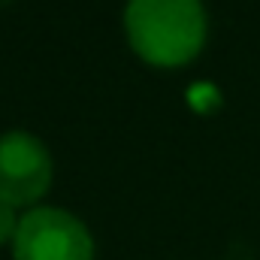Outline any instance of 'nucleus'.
<instances>
[{
  "label": "nucleus",
  "instance_id": "1",
  "mask_svg": "<svg viewBox=\"0 0 260 260\" xmlns=\"http://www.w3.org/2000/svg\"><path fill=\"white\" fill-rule=\"evenodd\" d=\"M124 21L136 55L157 67L188 64L206 40L200 0H130Z\"/></svg>",
  "mask_w": 260,
  "mask_h": 260
},
{
  "label": "nucleus",
  "instance_id": "2",
  "mask_svg": "<svg viewBox=\"0 0 260 260\" xmlns=\"http://www.w3.org/2000/svg\"><path fill=\"white\" fill-rule=\"evenodd\" d=\"M15 260H91L94 242L79 218L61 209H34L12 236Z\"/></svg>",
  "mask_w": 260,
  "mask_h": 260
},
{
  "label": "nucleus",
  "instance_id": "3",
  "mask_svg": "<svg viewBox=\"0 0 260 260\" xmlns=\"http://www.w3.org/2000/svg\"><path fill=\"white\" fill-rule=\"evenodd\" d=\"M52 185V157L46 145L24 133L9 130L0 136V203L24 206L34 203Z\"/></svg>",
  "mask_w": 260,
  "mask_h": 260
},
{
  "label": "nucleus",
  "instance_id": "4",
  "mask_svg": "<svg viewBox=\"0 0 260 260\" xmlns=\"http://www.w3.org/2000/svg\"><path fill=\"white\" fill-rule=\"evenodd\" d=\"M15 230H18V221H15V212H12V206L0 203V242L12 239V236H15Z\"/></svg>",
  "mask_w": 260,
  "mask_h": 260
}]
</instances>
